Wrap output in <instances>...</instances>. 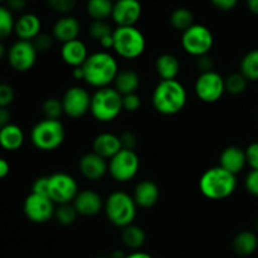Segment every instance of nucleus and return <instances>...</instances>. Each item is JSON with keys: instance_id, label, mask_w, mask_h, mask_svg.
I'll return each mask as SVG.
<instances>
[{"instance_id": "obj_1", "label": "nucleus", "mask_w": 258, "mask_h": 258, "mask_svg": "<svg viewBox=\"0 0 258 258\" xmlns=\"http://www.w3.org/2000/svg\"><path fill=\"white\" fill-rule=\"evenodd\" d=\"M81 68L83 71V81L96 90L110 87L120 71L117 59L107 50L90 54Z\"/></svg>"}, {"instance_id": "obj_2", "label": "nucleus", "mask_w": 258, "mask_h": 258, "mask_svg": "<svg viewBox=\"0 0 258 258\" xmlns=\"http://www.w3.org/2000/svg\"><path fill=\"white\" fill-rule=\"evenodd\" d=\"M151 100L156 112L164 116H173L185 107L188 93L183 83L178 80L160 81L154 88Z\"/></svg>"}, {"instance_id": "obj_3", "label": "nucleus", "mask_w": 258, "mask_h": 258, "mask_svg": "<svg viewBox=\"0 0 258 258\" xmlns=\"http://www.w3.org/2000/svg\"><path fill=\"white\" fill-rule=\"evenodd\" d=\"M237 175L229 173L221 166L209 168L199 179V190L211 201H222L236 191Z\"/></svg>"}, {"instance_id": "obj_4", "label": "nucleus", "mask_w": 258, "mask_h": 258, "mask_svg": "<svg viewBox=\"0 0 258 258\" xmlns=\"http://www.w3.org/2000/svg\"><path fill=\"white\" fill-rule=\"evenodd\" d=\"M103 211L110 223L122 229L134 223L138 213V206L133 196L126 191L116 190L106 198Z\"/></svg>"}, {"instance_id": "obj_5", "label": "nucleus", "mask_w": 258, "mask_h": 258, "mask_svg": "<svg viewBox=\"0 0 258 258\" xmlns=\"http://www.w3.org/2000/svg\"><path fill=\"white\" fill-rule=\"evenodd\" d=\"M122 111V95L113 87L98 88L92 93L90 112L98 122H112Z\"/></svg>"}, {"instance_id": "obj_6", "label": "nucleus", "mask_w": 258, "mask_h": 258, "mask_svg": "<svg viewBox=\"0 0 258 258\" xmlns=\"http://www.w3.org/2000/svg\"><path fill=\"white\" fill-rule=\"evenodd\" d=\"M112 37L113 52L123 59H136L145 52V35L136 27H116Z\"/></svg>"}, {"instance_id": "obj_7", "label": "nucleus", "mask_w": 258, "mask_h": 258, "mask_svg": "<svg viewBox=\"0 0 258 258\" xmlns=\"http://www.w3.org/2000/svg\"><path fill=\"white\" fill-rule=\"evenodd\" d=\"M66 139V130L59 120L44 118L33 126L30 131V141L35 149L40 151H54L60 148Z\"/></svg>"}, {"instance_id": "obj_8", "label": "nucleus", "mask_w": 258, "mask_h": 258, "mask_svg": "<svg viewBox=\"0 0 258 258\" xmlns=\"http://www.w3.org/2000/svg\"><path fill=\"white\" fill-rule=\"evenodd\" d=\"M180 42L184 52L198 58L209 54L213 48L214 37L208 27L194 23L189 29L183 32Z\"/></svg>"}, {"instance_id": "obj_9", "label": "nucleus", "mask_w": 258, "mask_h": 258, "mask_svg": "<svg viewBox=\"0 0 258 258\" xmlns=\"http://www.w3.org/2000/svg\"><path fill=\"white\" fill-rule=\"evenodd\" d=\"M140 169V158L135 150L121 149L113 158L108 160V174L117 183L133 180Z\"/></svg>"}, {"instance_id": "obj_10", "label": "nucleus", "mask_w": 258, "mask_h": 258, "mask_svg": "<svg viewBox=\"0 0 258 258\" xmlns=\"http://www.w3.org/2000/svg\"><path fill=\"white\" fill-rule=\"evenodd\" d=\"M78 191L77 181L70 174L59 171L48 176V197L55 206L73 203Z\"/></svg>"}, {"instance_id": "obj_11", "label": "nucleus", "mask_w": 258, "mask_h": 258, "mask_svg": "<svg viewBox=\"0 0 258 258\" xmlns=\"http://www.w3.org/2000/svg\"><path fill=\"white\" fill-rule=\"evenodd\" d=\"M194 92L202 102H218L226 93L224 78L216 71L201 73L194 83Z\"/></svg>"}, {"instance_id": "obj_12", "label": "nucleus", "mask_w": 258, "mask_h": 258, "mask_svg": "<svg viewBox=\"0 0 258 258\" xmlns=\"http://www.w3.org/2000/svg\"><path fill=\"white\" fill-rule=\"evenodd\" d=\"M7 58L9 66L15 72L25 73L32 70L37 63L38 52L33 42L18 39L8 49Z\"/></svg>"}, {"instance_id": "obj_13", "label": "nucleus", "mask_w": 258, "mask_h": 258, "mask_svg": "<svg viewBox=\"0 0 258 258\" xmlns=\"http://www.w3.org/2000/svg\"><path fill=\"white\" fill-rule=\"evenodd\" d=\"M91 98L92 95L81 86L67 88L60 98L64 115L71 118H81L87 115L91 108Z\"/></svg>"}, {"instance_id": "obj_14", "label": "nucleus", "mask_w": 258, "mask_h": 258, "mask_svg": "<svg viewBox=\"0 0 258 258\" xmlns=\"http://www.w3.org/2000/svg\"><path fill=\"white\" fill-rule=\"evenodd\" d=\"M23 211H24L25 217L30 222L43 224L54 218L55 204L53 203L49 197L30 193L25 198L24 204H23Z\"/></svg>"}, {"instance_id": "obj_15", "label": "nucleus", "mask_w": 258, "mask_h": 258, "mask_svg": "<svg viewBox=\"0 0 258 258\" xmlns=\"http://www.w3.org/2000/svg\"><path fill=\"white\" fill-rule=\"evenodd\" d=\"M143 14L139 0H117L113 4L111 19L117 27H135Z\"/></svg>"}, {"instance_id": "obj_16", "label": "nucleus", "mask_w": 258, "mask_h": 258, "mask_svg": "<svg viewBox=\"0 0 258 258\" xmlns=\"http://www.w3.org/2000/svg\"><path fill=\"white\" fill-rule=\"evenodd\" d=\"M78 168L83 178L91 181H97L108 173V161L91 151L81 156Z\"/></svg>"}, {"instance_id": "obj_17", "label": "nucleus", "mask_w": 258, "mask_h": 258, "mask_svg": "<svg viewBox=\"0 0 258 258\" xmlns=\"http://www.w3.org/2000/svg\"><path fill=\"white\" fill-rule=\"evenodd\" d=\"M73 206L78 216L93 217L97 216L102 211L105 202L97 191L92 189H85V190L78 191L77 197L73 201Z\"/></svg>"}, {"instance_id": "obj_18", "label": "nucleus", "mask_w": 258, "mask_h": 258, "mask_svg": "<svg viewBox=\"0 0 258 258\" xmlns=\"http://www.w3.org/2000/svg\"><path fill=\"white\" fill-rule=\"evenodd\" d=\"M14 33L19 40L33 42L42 33V20L34 13H23L15 19Z\"/></svg>"}, {"instance_id": "obj_19", "label": "nucleus", "mask_w": 258, "mask_h": 258, "mask_svg": "<svg viewBox=\"0 0 258 258\" xmlns=\"http://www.w3.org/2000/svg\"><path fill=\"white\" fill-rule=\"evenodd\" d=\"M81 33V23L73 15H62L59 19L55 20L52 28V35L54 40H58L62 44L78 39Z\"/></svg>"}, {"instance_id": "obj_20", "label": "nucleus", "mask_w": 258, "mask_h": 258, "mask_svg": "<svg viewBox=\"0 0 258 258\" xmlns=\"http://www.w3.org/2000/svg\"><path fill=\"white\" fill-rule=\"evenodd\" d=\"M133 197L136 206L140 207V208H153L160 198V189L155 181L145 179V180H141L140 183L136 184Z\"/></svg>"}, {"instance_id": "obj_21", "label": "nucleus", "mask_w": 258, "mask_h": 258, "mask_svg": "<svg viewBox=\"0 0 258 258\" xmlns=\"http://www.w3.org/2000/svg\"><path fill=\"white\" fill-rule=\"evenodd\" d=\"M246 165V151L237 145L227 146L219 155V166L234 175L241 173Z\"/></svg>"}, {"instance_id": "obj_22", "label": "nucleus", "mask_w": 258, "mask_h": 258, "mask_svg": "<svg viewBox=\"0 0 258 258\" xmlns=\"http://www.w3.org/2000/svg\"><path fill=\"white\" fill-rule=\"evenodd\" d=\"M88 55L90 54H88L87 45L80 39H75L64 43V44H62V48H60L62 60L72 68L82 67L83 63L87 60Z\"/></svg>"}, {"instance_id": "obj_23", "label": "nucleus", "mask_w": 258, "mask_h": 258, "mask_svg": "<svg viewBox=\"0 0 258 258\" xmlns=\"http://www.w3.org/2000/svg\"><path fill=\"white\" fill-rule=\"evenodd\" d=\"M93 153L102 156L106 160H110L111 158L116 155L118 151L122 149L121 145L120 136L115 135L112 133H102L97 135L92 144Z\"/></svg>"}, {"instance_id": "obj_24", "label": "nucleus", "mask_w": 258, "mask_h": 258, "mask_svg": "<svg viewBox=\"0 0 258 258\" xmlns=\"http://www.w3.org/2000/svg\"><path fill=\"white\" fill-rule=\"evenodd\" d=\"M25 135L23 128L17 123H9L0 128V148L7 151H17L23 146Z\"/></svg>"}, {"instance_id": "obj_25", "label": "nucleus", "mask_w": 258, "mask_h": 258, "mask_svg": "<svg viewBox=\"0 0 258 258\" xmlns=\"http://www.w3.org/2000/svg\"><path fill=\"white\" fill-rule=\"evenodd\" d=\"M140 87V76L136 71L131 68L118 71L115 81H113V88L117 91L120 95H130V93L138 92Z\"/></svg>"}, {"instance_id": "obj_26", "label": "nucleus", "mask_w": 258, "mask_h": 258, "mask_svg": "<svg viewBox=\"0 0 258 258\" xmlns=\"http://www.w3.org/2000/svg\"><path fill=\"white\" fill-rule=\"evenodd\" d=\"M258 248V236L256 232L242 231L236 234L232 242V249L239 257L252 256Z\"/></svg>"}, {"instance_id": "obj_27", "label": "nucleus", "mask_w": 258, "mask_h": 258, "mask_svg": "<svg viewBox=\"0 0 258 258\" xmlns=\"http://www.w3.org/2000/svg\"><path fill=\"white\" fill-rule=\"evenodd\" d=\"M155 71L161 81L176 80L180 72V62L178 57L171 53L160 54L155 60Z\"/></svg>"}, {"instance_id": "obj_28", "label": "nucleus", "mask_w": 258, "mask_h": 258, "mask_svg": "<svg viewBox=\"0 0 258 258\" xmlns=\"http://www.w3.org/2000/svg\"><path fill=\"white\" fill-rule=\"evenodd\" d=\"M121 241L126 248L139 251L146 242L145 231L136 224H130L121 231Z\"/></svg>"}, {"instance_id": "obj_29", "label": "nucleus", "mask_w": 258, "mask_h": 258, "mask_svg": "<svg viewBox=\"0 0 258 258\" xmlns=\"http://www.w3.org/2000/svg\"><path fill=\"white\" fill-rule=\"evenodd\" d=\"M113 0H87L86 12L92 20H107L113 10Z\"/></svg>"}, {"instance_id": "obj_30", "label": "nucleus", "mask_w": 258, "mask_h": 258, "mask_svg": "<svg viewBox=\"0 0 258 258\" xmlns=\"http://www.w3.org/2000/svg\"><path fill=\"white\" fill-rule=\"evenodd\" d=\"M239 72L248 82H258V49H252L243 55Z\"/></svg>"}, {"instance_id": "obj_31", "label": "nucleus", "mask_w": 258, "mask_h": 258, "mask_svg": "<svg viewBox=\"0 0 258 258\" xmlns=\"http://www.w3.org/2000/svg\"><path fill=\"white\" fill-rule=\"evenodd\" d=\"M169 23L174 29L183 33L194 24V15L188 8H176L169 17Z\"/></svg>"}, {"instance_id": "obj_32", "label": "nucleus", "mask_w": 258, "mask_h": 258, "mask_svg": "<svg viewBox=\"0 0 258 258\" xmlns=\"http://www.w3.org/2000/svg\"><path fill=\"white\" fill-rule=\"evenodd\" d=\"M14 13L10 12L7 5L0 4V40L9 38L14 33Z\"/></svg>"}, {"instance_id": "obj_33", "label": "nucleus", "mask_w": 258, "mask_h": 258, "mask_svg": "<svg viewBox=\"0 0 258 258\" xmlns=\"http://www.w3.org/2000/svg\"><path fill=\"white\" fill-rule=\"evenodd\" d=\"M224 85H226V92L229 95L238 96L247 90L248 81L246 80L241 72L232 73L228 77L224 78Z\"/></svg>"}, {"instance_id": "obj_34", "label": "nucleus", "mask_w": 258, "mask_h": 258, "mask_svg": "<svg viewBox=\"0 0 258 258\" xmlns=\"http://www.w3.org/2000/svg\"><path fill=\"white\" fill-rule=\"evenodd\" d=\"M78 213L76 211L73 203H67V204H59V206L55 207L54 212V218L62 226H72L73 223L77 219Z\"/></svg>"}, {"instance_id": "obj_35", "label": "nucleus", "mask_w": 258, "mask_h": 258, "mask_svg": "<svg viewBox=\"0 0 258 258\" xmlns=\"http://www.w3.org/2000/svg\"><path fill=\"white\" fill-rule=\"evenodd\" d=\"M113 28L111 27L107 20H92L91 24L88 25V35L96 42H100L103 38L113 34Z\"/></svg>"}, {"instance_id": "obj_36", "label": "nucleus", "mask_w": 258, "mask_h": 258, "mask_svg": "<svg viewBox=\"0 0 258 258\" xmlns=\"http://www.w3.org/2000/svg\"><path fill=\"white\" fill-rule=\"evenodd\" d=\"M42 112L44 115V118L49 120H59L60 116L64 113L62 106V100L57 97H49L43 102Z\"/></svg>"}, {"instance_id": "obj_37", "label": "nucleus", "mask_w": 258, "mask_h": 258, "mask_svg": "<svg viewBox=\"0 0 258 258\" xmlns=\"http://www.w3.org/2000/svg\"><path fill=\"white\" fill-rule=\"evenodd\" d=\"M47 5L54 13L60 15H70L77 5V0H45Z\"/></svg>"}, {"instance_id": "obj_38", "label": "nucleus", "mask_w": 258, "mask_h": 258, "mask_svg": "<svg viewBox=\"0 0 258 258\" xmlns=\"http://www.w3.org/2000/svg\"><path fill=\"white\" fill-rule=\"evenodd\" d=\"M15 100V91L9 83L0 82V107H9Z\"/></svg>"}, {"instance_id": "obj_39", "label": "nucleus", "mask_w": 258, "mask_h": 258, "mask_svg": "<svg viewBox=\"0 0 258 258\" xmlns=\"http://www.w3.org/2000/svg\"><path fill=\"white\" fill-rule=\"evenodd\" d=\"M53 43H54V38H53V35L47 34V33H40V34L33 40V44H34L38 53H45L48 52V50H50L53 47Z\"/></svg>"}, {"instance_id": "obj_40", "label": "nucleus", "mask_w": 258, "mask_h": 258, "mask_svg": "<svg viewBox=\"0 0 258 258\" xmlns=\"http://www.w3.org/2000/svg\"><path fill=\"white\" fill-rule=\"evenodd\" d=\"M141 106V97L136 93L122 96V108L127 112H136Z\"/></svg>"}, {"instance_id": "obj_41", "label": "nucleus", "mask_w": 258, "mask_h": 258, "mask_svg": "<svg viewBox=\"0 0 258 258\" xmlns=\"http://www.w3.org/2000/svg\"><path fill=\"white\" fill-rule=\"evenodd\" d=\"M246 151L247 165L251 170H258V143H252L244 149Z\"/></svg>"}, {"instance_id": "obj_42", "label": "nucleus", "mask_w": 258, "mask_h": 258, "mask_svg": "<svg viewBox=\"0 0 258 258\" xmlns=\"http://www.w3.org/2000/svg\"><path fill=\"white\" fill-rule=\"evenodd\" d=\"M244 188L251 196L258 197V170H251L244 179Z\"/></svg>"}, {"instance_id": "obj_43", "label": "nucleus", "mask_w": 258, "mask_h": 258, "mask_svg": "<svg viewBox=\"0 0 258 258\" xmlns=\"http://www.w3.org/2000/svg\"><path fill=\"white\" fill-rule=\"evenodd\" d=\"M120 141L122 149H127V150H135L138 146V138L133 131H125L120 135Z\"/></svg>"}, {"instance_id": "obj_44", "label": "nucleus", "mask_w": 258, "mask_h": 258, "mask_svg": "<svg viewBox=\"0 0 258 258\" xmlns=\"http://www.w3.org/2000/svg\"><path fill=\"white\" fill-rule=\"evenodd\" d=\"M32 193L48 197V176H40L35 179L32 185Z\"/></svg>"}, {"instance_id": "obj_45", "label": "nucleus", "mask_w": 258, "mask_h": 258, "mask_svg": "<svg viewBox=\"0 0 258 258\" xmlns=\"http://www.w3.org/2000/svg\"><path fill=\"white\" fill-rule=\"evenodd\" d=\"M197 68L199 70V72L204 73V72H211V71H214V62L212 59V57H209V54L202 55V57L197 58Z\"/></svg>"}, {"instance_id": "obj_46", "label": "nucleus", "mask_w": 258, "mask_h": 258, "mask_svg": "<svg viewBox=\"0 0 258 258\" xmlns=\"http://www.w3.org/2000/svg\"><path fill=\"white\" fill-rule=\"evenodd\" d=\"M212 5L222 12H229L233 10L238 4V0H211Z\"/></svg>"}, {"instance_id": "obj_47", "label": "nucleus", "mask_w": 258, "mask_h": 258, "mask_svg": "<svg viewBox=\"0 0 258 258\" xmlns=\"http://www.w3.org/2000/svg\"><path fill=\"white\" fill-rule=\"evenodd\" d=\"M28 0H7V8L12 13H22L27 7Z\"/></svg>"}, {"instance_id": "obj_48", "label": "nucleus", "mask_w": 258, "mask_h": 258, "mask_svg": "<svg viewBox=\"0 0 258 258\" xmlns=\"http://www.w3.org/2000/svg\"><path fill=\"white\" fill-rule=\"evenodd\" d=\"M9 123H12V113L9 108L0 107V128L5 127Z\"/></svg>"}, {"instance_id": "obj_49", "label": "nucleus", "mask_w": 258, "mask_h": 258, "mask_svg": "<svg viewBox=\"0 0 258 258\" xmlns=\"http://www.w3.org/2000/svg\"><path fill=\"white\" fill-rule=\"evenodd\" d=\"M10 165L4 158H0V179H4L9 175Z\"/></svg>"}, {"instance_id": "obj_50", "label": "nucleus", "mask_w": 258, "mask_h": 258, "mask_svg": "<svg viewBox=\"0 0 258 258\" xmlns=\"http://www.w3.org/2000/svg\"><path fill=\"white\" fill-rule=\"evenodd\" d=\"M125 258H154L151 254L146 253V252L143 251H133L131 253L126 254Z\"/></svg>"}, {"instance_id": "obj_51", "label": "nucleus", "mask_w": 258, "mask_h": 258, "mask_svg": "<svg viewBox=\"0 0 258 258\" xmlns=\"http://www.w3.org/2000/svg\"><path fill=\"white\" fill-rule=\"evenodd\" d=\"M246 4L249 12L258 17V0H246Z\"/></svg>"}, {"instance_id": "obj_52", "label": "nucleus", "mask_w": 258, "mask_h": 258, "mask_svg": "<svg viewBox=\"0 0 258 258\" xmlns=\"http://www.w3.org/2000/svg\"><path fill=\"white\" fill-rule=\"evenodd\" d=\"M72 76H73V78H75V80L83 81V71H82V68H81V67L73 68Z\"/></svg>"}, {"instance_id": "obj_53", "label": "nucleus", "mask_w": 258, "mask_h": 258, "mask_svg": "<svg viewBox=\"0 0 258 258\" xmlns=\"http://www.w3.org/2000/svg\"><path fill=\"white\" fill-rule=\"evenodd\" d=\"M7 54H8L7 48H5L4 43H3L2 40H0V60L4 59V57H5V55H7Z\"/></svg>"}, {"instance_id": "obj_54", "label": "nucleus", "mask_w": 258, "mask_h": 258, "mask_svg": "<svg viewBox=\"0 0 258 258\" xmlns=\"http://www.w3.org/2000/svg\"><path fill=\"white\" fill-rule=\"evenodd\" d=\"M126 254L123 253L122 251H120V249H116V251H113L112 253H111V258H125Z\"/></svg>"}, {"instance_id": "obj_55", "label": "nucleus", "mask_w": 258, "mask_h": 258, "mask_svg": "<svg viewBox=\"0 0 258 258\" xmlns=\"http://www.w3.org/2000/svg\"><path fill=\"white\" fill-rule=\"evenodd\" d=\"M254 227H256V231H257V233H258V219L256 221V224H254Z\"/></svg>"}, {"instance_id": "obj_56", "label": "nucleus", "mask_w": 258, "mask_h": 258, "mask_svg": "<svg viewBox=\"0 0 258 258\" xmlns=\"http://www.w3.org/2000/svg\"><path fill=\"white\" fill-rule=\"evenodd\" d=\"M96 258H111V257L110 256H108V257L107 256H98V257H96Z\"/></svg>"}, {"instance_id": "obj_57", "label": "nucleus", "mask_w": 258, "mask_h": 258, "mask_svg": "<svg viewBox=\"0 0 258 258\" xmlns=\"http://www.w3.org/2000/svg\"><path fill=\"white\" fill-rule=\"evenodd\" d=\"M3 2H4V0H0V4H2V3H3Z\"/></svg>"}, {"instance_id": "obj_58", "label": "nucleus", "mask_w": 258, "mask_h": 258, "mask_svg": "<svg viewBox=\"0 0 258 258\" xmlns=\"http://www.w3.org/2000/svg\"><path fill=\"white\" fill-rule=\"evenodd\" d=\"M113 2H117V0H113Z\"/></svg>"}]
</instances>
